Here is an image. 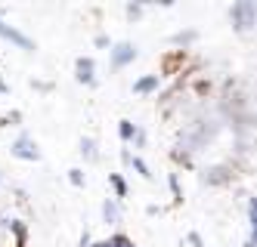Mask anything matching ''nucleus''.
Instances as JSON below:
<instances>
[{
  "label": "nucleus",
  "mask_w": 257,
  "mask_h": 247,
  "mask_svg": "<svg viewBox=\"0 0 257 247\" xmlns=\"http://www.w3.org/2000/svg\"><path fill=\"white\" fill-rule=\"evenodd\" d=\"M0 37H4V41H10V44H16V47H22V50H31V47H34L22 31H16V28L7 25V22H0Z\"/></svg>",
  "instance_id": "f257e3e1"
},
{
  "label": "nucleus",
  "mask_w": 257,
  "mask_h": 247,
  "mask_svg": "<svg viewBox=\"0 0 257 247\" xmlns=\"http://www.w3.org/2000/svg\"><path fill=\"white\" fill-rule=\"evenodd\" d=\"M13 155H16V158H25V161H38V148H34V142H31L28 136H22V139H16Z\"/></svg>",
  "instance_id": "f03ea898"
},
{
  "label": "nucleus",
  "mask_w": 257,
  "mask_h": 247,
  "mask_svg": "<svg viewBox=\"0 0 257 247\" xmlns=\"http://www.w3.org/2000/svg\"><path fill=\"white\" fill-rule=\"evenodd\" d=\"M78 81H84V84L93 81V62L90 59H78Z\"/></svg>",
  "instance_id": "7ed1b4c3"
},
{
  "label": "nucleus",
  "mask_w": 257,
  "mask_h": 247,
  "mask_svg": "<svg viewBox=\"0 0 257 247\" xmlns=\"http://www.w3.org/2000/svg\"><path fill=\"white\" fill-rule=\"evenodd\" d=\"M131 59H134V47L131 44H121L115 50V65H124V62H131Z\"/></svg>",
  "instance_id": "20e7f679"
},
{
  "label": "nucleus",
  "mask_w": 257,
  "mask_h": 247,
  "mask_svg": "<svg viewBox=\"0 0 257 247\" xmlns=\"http://www.w3.org/2000/svg\"><path fill=\"white\" fill-rule=\"evenodd\" d=\"M155 84H158L155 78H143V81L137 84V93H149V90H155Z\"/></svg>",
  "instance_id": "39448f33"
},
{
  "label": "nucleus",
  "mask_w": 257,
  "mask_h": 247,
  "mask_svg": "<svg viewBox=\"0 0 257 247\" xmlns=\"http://www.w3.org/2000/svg\"><path fill=\"white\" fill-rule=\"evenodd\" d=\"M121 136H124V139H131V136H134V127H131V124H127V121L121 124Z\"/></svg>",
  "instance_id": "423d86ee"
},
{
  "label": "nucleus",
  "mask_w": 257,
  "mask_h": 247,
  "mask_svg": "<svg viewBox=\"0 0 257 247\" xmlns=\"http://www.w3.org/2000/svg\"><path fill=\"white\" fill-rule=\"evenodd\" d=\"M112 182H115V188H118V195H124V182H121L118 176H112Z\"/></svg>",
  "instance_id": "0eeeda50"
}]
</instances>
